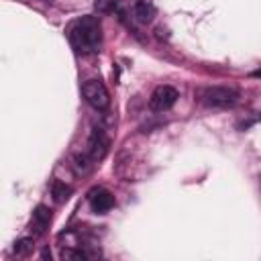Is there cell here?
<instances>
[{
	"instance_id": "6da1fadb",
	"label": "cell",
	"mask_w": 261,
	"mask_h": 261,
	"mask_svg": "<svg viewBox=\"0 0 261 261\" xmlns=\"http://www.w3.org/2000/svg\"><path fill=\"white\" fill-rule=\"evenodd\" d=\"M69 43L77 53H94L102 43V27L96 16H82L69 27Z\"/></svg>"
},
{
	"instance_id": "7a4b0ae2",
	"label": "cell",
	"mask_w": 261,
	"mask_h": 261,
	"mask_svg": "<svg viewBox=\"0 0 261 261\" xmlns=\"http://www.w3.org/2000/svg\"><path fill=\"white\" fill-rule=\"evenodd\" d=\"M200 100L206 106H232L239 100V92L228 86H210L200 90Z\"/></svg>"
},
{
	"instance_id": "3957f363",
	"label": "cell",
	"mask_w": 261,
	"mask_h": 261,
	"mask_svg": "<svg viewBox=\"0 0 261 261\" xmlns=\"http://www.w3.org/2000/svg\"><path fill=\"white\" fill-rule=\"evenodd\" d=\"M82 94L86 98V102L96 108V110H106L108 104H110V96H108V90L104 88L102 82L98 80H88L84 86H82Z\"/></svg>"
},
{
	"instance_id": "277c9868",
	"label": "cell",
	"mask_w": 261,
	"mask_h": 261,
	"mask_svg": "<svg viewBox=\"0 0 261 261\" xmlns=\"http://www.w3.org/2000/svg\"><path fill=\"white\" fill-rule=\"evenodd\" d=\"M177 98H179V94H177L175 88H171V86H159V88L153 90V94L149 98V108L153 112H165V110H169L177 102Z\"/></svg>"
},
{
	"instance_id": "5b68a950",
	"label": "cell",
	"mask_w": 261,
	"mask_h": 261,
	"mask_svg": "<svg viewBox=\"0 0 261 261\" xmlns=\"http://www.w3.org/2000/svg\"><path fill=\"white\" fill-rule=\"evenodd\" d=\"M108 147H110V141L108 137L104 135L102 128H94L90 139H88V155L92 161H102L108 153Z\"/></svg>"
},
{
	"instance_id": "8992f818",
	"label": "cell",
	"mask_w": 261,
	"mask_h": 261,
	"mask_svg": "<svg viewBox=\"0 0 261 261\" xmlns=\"http://www.w3.org/2000/svg\"><path fill=\"white\" fill-rule=\"evenodd\" d=\"M114 206V196L104 190V188H96L90 192V208L96 212V214H104L108 212L110 208Z\"/></svg>"
},
{
	"instance_id": "52a82bcc",
	"label": "cell",
	"mask_w": 261,
	"mask_h": 261,
	"mask_svg": "<svg viewBox=\"0 0 261 261\" xmlns=\"http://www.w3.org/2000/svg\"><path fill=\"white\" fill-rule=\"evenodd\" d=\"M133 12H135V18L141 22V24H147L155 18V4L153 0H135V6H133Z\"/></svg>"
},
{
	"instance_id": "ba28073f",
	"label": "cell",
	"mask_w": 261,
	"mask_h": 261,
	"mask_svg": "<svg viewBox=\"0 0 261 261\" xmlns=\"http://www.w3.org/2000/svg\"><path fill=\"white\" fill-rule=\"evenodd\" d=\"M49 220H51V212L47 206H37L35 212H33V218H31V230L35 234H43L45 228L49 226Z\"/></svg>"
},
{
	"instance_id": "9c48e42d",
	"label": "cell",
	"mask_w": 261,
	"mask_h": 261,
	"mask_svg": "<svg viewBox=\"0 0 261 261\" xmlns=\"http://www.w3.org/2000/svg\"><path fill=\"white\" fill-rule=\"evenodd\" d=\"M51 194H53V198H55L57 202H63V200H67V198L71 196V188H69V186H65L63 181L55 179V181H53V186H51Z\"/></svg>"
},
{
	"instance_id": "30bf717a",
	"label": "cell",
	"mask_w": 261,
	"mask_h": 261,
	"mask_svg": "<svg viewBox=\"0 0 261 261\" xmlns=\"http://www.w3.org/2000/svg\"><path fill=\"white\" fill-rule=\"evenodd\" d=\"M33 249H35V243H33V239H20V241H16L14 243V255H18V257H29L31 253H33Z\"/></svg>"
},
{
	"instance_id": "8fae6325",
	"label": "cell",
	"mask_w": 261,
	"mask_h": 261,
	"mask_svg": "<svg viewBox=\"0 0 261 261\" xmlns=\"http://www.w3.org/2000/svg\"><path fill=\"white\" fill-rule=\"evenodd\" d=\"M61 259H73V261H84L88 259V253H84L82 249H63L61 251Z\"/></svg>"
},
{
	"instance_id": "7c38bea8",
	"label": "cell",
	"mask_w": 261,
	"mask_h": 261,
	"mask_svg": "<svg viewBox=\"0 0 261 261\" xmlns=\"http://www.w3.org/2000/svg\"><path fill=\"white\" fill-rule=\"evenodd\" d=\"M94 6H96L98 12L106 14V12H112V10L116 8V0H96Z\"/></svg>"
},
{
	"instance_id": "4fadbf2b",
	"label": "cell",
	"mask_w": 261,
	"mask_h": 261,
	"mask_svg": "<svg viewBox=\"0 0 261 261\" xmlns=\"http://www.w3.org/2000/svg\"><path fill=\"white\" fill-rule=\"evenodd\" d=\"M75 165H77L82 171H88V167H90L88 157H86V155H75Z\"/></svg>"
},
{
	"instance_id": "5bb4252c",
	"label": "cell",
	"mask_w": 261,
	"mask_h": 261,
	"mask_svg": "<svg viewBox=\"0 0 261 261\" xmlns=\"http://www.w3.org/2000/svg\"><path fill=\"white\" fill-rule=\"evenodd\" d=\"M253 77H261V69H257V71H253Z\"/></svg>"
}]
</instances>
